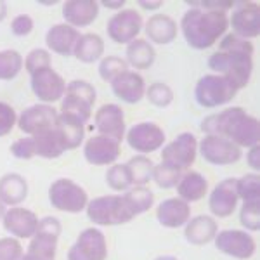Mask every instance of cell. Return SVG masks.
<instances>
[{"mask_svg":"<svg viewBox=\"0 0 260 260\" xmlns=\"http://www.w3.org/2000/svg\"><path fill=\"white\" fill-rule=\"evenodd\" d=\"M215 246L222 253L240 260L253 257L255 250H257V243H255L253 238L240 229H225L217 233Z\"/></svg>","mask_w":260,"mask_h":260,"instance_id":"cell-12","label":"cell"},{"mask_svg":"<svg viewBox=\"0 0 260 260\" xmlns=\"http://www.w3.org/2000/svg\"><path fill=\"white\" fill-rule=\"evenodd\" d=\"M236 191H238V198L243 200V203L260 201L258 174H245L243 177L236 179Z\"/></svg>","mask_w":260,"mask_h":260,"instance_id":"cell-37","label":"cell"},{"mask_svg":"<svg viewBox=\"0 0 260 260\" xmlns=\"http://www.w3.org/2000/svg\"><path fill=\"white\" fill-rule=\"evenodd\" d=\"M108 243L99 229H83L68 251V260H106Z\"/></svg>","mask_w":260,"mask_h":260,"instance_id":"cell-8","label":"cell"},{"mask_svg":"<svg viewBox=\"0 0 260 260\" xmlns=\"http://www.w3.org/2000/svg\"><path fill=\"white\" fill-rule=\"evenodd\" d=\"M16 123H18V115H16L14 108L0 101V137L9 136Z\"/></svg>","mask_w":260,"mask_h":260,"instance_id":"cell-47","label":"cell"},{"mask_svg":"<svg viewBox=\"0 0 260 260\" xmlns=\"http://www.w3.org/2000/svg\"><path fill=\"white\" fill-rule=\"evenodd\" d=\"M196 153H198V141H196V137L189 132H184L163 148L161 160L184 172L194 163Z\"/></svg>","mask_w":260,"mask_h":260,"instance_id":"cell-13","label":"cell"},{"mask_svg":"<svg viewBox=\"0 0 260 260\" xmlns=\"http://www.w3.org/2000/svg\"><path fill=\"white\" fill-rule=\"evenodd\" d=\"M23 70V57L18 50H0V80H14Z\"/></svg>","mask_w":260,"mask_h":260,"instance_id":"cell-36","label":"cell"},{"mask_svg":"<svg viewBox=\"0 0 260 260\" xmlns=\"http://www.w3.org/2000/svg\"><path fill=\"white\" fill-rule=\"evenodd\" d=\"M33 18L28 14H18L11 23V30L16 37H26L33 31Z\"/></svg>","mask_w":260,"mask_h":260,"instance_id":"cell-49","label":"cell"},{"mask_svg":"<svg viewBox=\"0 0 260 260\" xmlns=\"http://www.w3.org/2000/svg\"><path fill=\"white\" fill-rule=\"evenodd\" d=\"M95 128L99 136L121 142L125 137V115L118 104H104L95 113Z\"/></svg>","mask_w":260,"mask_h":260,"instance_id":"cell-18","label":"cell"},{"mask_svg":"<svg viewBox=\"0 0 260 260\" xmlns=\"http://www.w3.org/2000/svg\"><path fill=\"white\" fill-rule=\"evenodd\" d=\"M4 229L16 240H28L37 233V225H39V217L31 210L23 207H11L6 210L2 217Z\"/></svg>","mask_w":260,"mask_h":260,"instance_id":"cell-16","label":"cell"},{"mask_svg":"<svg viewBox=\"0 0 260 260\" xmlns=\"http://www.w3.org/2000/svg\"><path fill=\"white\" fill-rule=\"evenodd\" d=\"M142 16L136 9H121L108 21V37L115 44H130L142 30Z\"/></svg>","mask_w":260,"mask_h":260,"instance_id":"cell-11","label":"cell"},{"mask_svg":"<svg viewBox=\"0 0 260 260\" xmlns=\"http://www.w3.org/2000/svg\"><path fill=\"white\" fill-rule=\"evenodd\" d=\"M219 233L217 220L210 215H198L194 219H189L184 229V238L194 246H203L207 243L215 240Z\"/></svg>","mask_w":260,"mask_h":260,"instance_id":"cell-26","label":"cell"},{"mask_svg":"<svg viewBox=\"0 0 260 260\" xmlns=\"http://www.w3.org/2000/svg\"><path fill=\"white\" fill-rule=\"evenodd\" d=\"M121 198L134 217L148 212L154 203V194L148 186H134Z\"/></svg>","mask_w":260,"mask_h":260,"instance_id":"cell-33","label":"cell"},{"mask_svg":"<svg viewBox=\"0 0 260 260\" xmlns=\"http://www.w3.org/2000/svg\"><path fill=\"white\" fill-rule=\"evenodd\" d=\"M220 52H234V54H246V56H253V44L250 40L240 39V37L233 35V33H228L224 35V39L220 40L219 45Z\"/></svg>","mask_w":260,"mask_h":260,"instance_id":"cell-42","label":"cell"},{"mask_svg":"<svg viewBox=\"0 0 260 260\" xmlns=\"http://www.w3.org/2000/svg\"><path fill=\"white\" fill-rule=\"evenodd\" d=\"M104 54V40L101 39L98 33H83L80 39L77 40L73 56L82 62H95L101 59Z\"/></svg>","mask_w":260,"mask_h":260,"instance_id":"cell-30","label":"cell"},{"mask_svg":"<svg viewBox=\"0 0 260 260\" xmlns=\"http://www.w3.org/2000/svg\"><path fill=\"white\" fill-rule=\"evenodd\" d=\"M21 260H35V258L30 257V255H26V253H23V257H21Z\"/></svg>","mask_w":260,"mask_h":260,"instance_id":"cell-58","label":"cell"},{"mask_svg":"<svg viewBox=\"0 0 260 260\" xmlns=\"http://www.w3.org/2000/svg\"><path fill=\"white\" fill-rule=\"evenodd\" d=\"M33 144H35V156L40 158H47V160H52V158H57L64 153V144L59 139L57 132L52 128L45 130V132L35 134L31 136Z\"/></svg>","mask_w":260,"mask_h":260,"instance_id":"cell-31","label":"cell"},{"mask_svg":"<svg viewBox=\"0 0 260 260\" xmlns=\"http://www.w3.org/2000/svg\"><path fill=\"white\" fill-rule=\"evenodd\" d=\"M139 6L142 7V9L158 11V9H160V7L163 6V2H160V0H158V2H144V0H141V2H139Z\"/></svg>","mask_w":260,"mask_h":260,"instance_id":"cell-53","label":"cell"},{"mask_svg":"<svg viewBox=\"0 0 260 260\" xmlns=\"http://www.w3.org/2000/svg\"><path fill=\"white\" fill-rule=\"evenodd\" d=\"M156 219L163 228H169V229L182 228L191 219V207L187 201L180 198H169L158 205Z\"/></svg>","mask_w":260,"mask_h":260,"instance_id":"cell-22","label":"cell"},{"mask_svg":"<svg viewBox=\"0 0 260 260\" xmlns=\"http://www.w3.org/2000/svg\"><path fill=\"white\" fill-rule=\"evenodd\" d=\"M57 115L59 113L50 104H35V106L26 108L21 113L18 118V127L21 128V132L28 134V136H35V134L52 128L57 120Z\"/></svg>","mask_w":260,"mask_h":260,"instance_id":"cell-15","label":"cell"},{"mask_svg":"<svg viewBox=\"0 0 260 260\" xmlns=\"http://www.w3.org/2000/svg\"><path fill=\"white\" fill-rule=\"evenodd\" d=\"M144 95L148 98L149 103L156 108H167V106H170L172 101H174V90H172L170 85H167V83H163V82L151 83Z\"/></svg>","mask_w":260,"mask_h":260,"instance_id":"cell-40","label":"cell"},{"mask_svg":"<svg viewBox=\"0 0 260 260\" xmlns=\"http://www.w3.org/2000/svg\"><path fill=\"white\" fill-rule=\"evenodd\" d=\"M121 153L120 142L115 139H110L106 136H94L87 139L85 146H83V156L90 165L103 167L111 165L118 160Z\"/></svg>","mask_w":260,"mask_h":260,"instance_id":"cell-17","label":"cell"},{"mask_svg":"<svg viewBox=\"0 0 260 260\" xmlns=\"http://www.w3.org/2000/svg\"><path fill=\"white\" fill-rule=\"evenodd\" d=\"M61 113H68V115H73L77 116L78 120H82L83 123L90 120V115H92V106L85 101L75 98L71 94H64L62 98V103H61Z\"/></svg>","mask_w":260,"mask_h":260,"instance_id":"cell-39","label":"cell"},{"mask_svg":"<svg viewBox=\"0 0 260 260\" xmlns=\"http://www.w3.org/2000/svg\"><path fill=\"white\" fill-rule=\"evenodd\" d=\"M233 35L250 40L260 33V7L255 2H240L229 19Z\"/></svg>","mask_w":260,"mask_h":260,"instance_id":"cell-14","label":"cell"},{"mask_svg":"<svg viewBox=\"0 0 260 260\" xmlns=\"http://www.w3.org/2000/svg\"><path fill=\"white\" fill-rule=\"evenodd\" d=\"M80 39V33L77 28L70 24H54L45 35V44L50 52H56L59 56H73L77 40Z\"/></svg>","mask_w":260,"mask_h":260,"instance_id":"cell-23","label":"cell"},{"mask_svg":"<svg viewBox=\"0 0 260 260\" xmlns=\"http://www.w3.org/2000/svg\"><path fill=\"white\" fill-rule=\"evenodd\" d=\"M236 89H234L225 78L219 75H203L194 87L196 103L203 108H219L224 104H229L236 98Z\"/></svg>","mask_w":260,"mask_h":260,"instance_id":"cell-5","label":"cell"},{"mask_svg":"<svg viewBox=\"0 0 260 260\" xmlns=\"http://www.w3.org/2000/svg\"><path fill=\"white\" fill-rule=\"evenodd\" d=\"M200 153L203 160L212 165H234L241 160L243 151L234 142L225 137L219 136H207L200 142Z\"/></svg>","mask_w":260,"mask_h":260,"instance_id":"cell-7","label":"cell"},{"mask_svg":"<svg viewBox=\"0 0 260 260\" xmlns=\"http://www.w3.org/2000/svg\"><path fill=\"white\" fill-rule=\"evenodd\" d=\"M125 70H128L127 61L121 59L118 56H106L99 62V77L110 83L113 78H116L120 73H123Z\"/></svg>","mask_w":260,"mask_h":260,"instance_id":"cell-41","label":"cell"},{"mask_svg":"<svg viewBox=\"0 0 260 260\" xmlns=\"http://www.w3.org/2000/svg\"><path fill=\"white\" fill-rule=\"evenodd\" d=\"M66 94H71L75 95V98L85 101V103H89L90 106H94L95 103V89L94 85L85 80H73L70 82L68 85H66Z\"/></svg>","mask_w":260,"mask_h":260,"instance_id":"cell-44","label":"cell"},{"mask_svg":"<svg viewBox=\"0 0 260 260\" xmlns=\"http://www.w3.org/2000/svg\"><path fill=\"white\" fill-rule=\"evenodd\" d=\"M101 6H104V7H108V9H116V11H120L121 7L125 6V0H120V2H101Z\"/></svg>","mask_w":260,"mask_h":260,"instance_id":"cell-54","label":"cell"},{"mask_svg":"<svg viewBox=\"0 0 260 260\" xmlns=\"http://www.w3.org/2000/svg\"><path fill=\"white\" fill-rule=\"evenodd\" d=\"M182 174L184 172L177 169V167L163 161L153 169V177H151V180H154V184L158 187H161V189H172V187H177Z\"/></svg>","mask_w":260,"mask_h":260,"instance_id":"cell-35","label":"cell"},{"mask_svg":"<svg viewBox=\"0 0 260 260\" xmlns=\"http://www.w3.org/2000/svg\"><path fill=\"white\" fill-rule=\"evenodd\" d=\"M187 6L189 7H196V9H201V11H208V12H224L225 11H231L234 7V2H210V0H207V2H187Z\"/></svg>","mask_w":260,"mask_h":260,"instance_id":"cell-50","label":"cell"},{"mask_svg":"<svg viewBox=\"0 0 260 260\" xmlns=\"http://www.w3.org/2000/svg\"><path fill=\"white\" fill-rule=\"evenodd\" d=\"M146 39L151 44H158V45H167L172 44L177 39V23L174 18L167 14H153L146 23Z\"/></svg>","mask_w":260,"mask_h":260,"instance_id":"cell-25","label":"cell"},{"mask_svg":"<svg viewBox=\"0 0 260 260\" xmlns=\"http://www.w3.org/2000/svg\"><path fill=\"white\" fill-rule=\"evenodd\" d=\"M111 90L123 103L137 104L146 94V83L137 71L125 70L123 73L111 80Z\"/></svg>","mask_w":260,"mask_h":260,"instance_id":"cell-19","label":"cell"},{"mask_svg":"<svg viewBox=\"0 0 260 260\" xmlns=\"http://www.w3.org/2000/svg\"><path fill=\"white\" fill-rule=\"evenodd\" d=\"M240 222L246 231L260 229V201H251V203H243L240 210Z\"/></svg>","mask_w":260,"mask_h":260,"instance_id":"cell-43","label":"cell"},{"mask_svg":"<svg viewBox=\"0 0 260 260\" xmlns=\"http://www.w3.org/2000/svg\"><path fill=\"white\" fill-rule=\"evenodd\" d=\"M99 16V2L95 0H70L62 6V18L73 28H83L94 23Z\"/></svg>","mask_w":260,"mask_h":260,"instance_id":"cell-21","label":"cell"},{"mask_svg":"<svg viewBox=\"0 0 260 260\" xmlns=\"http://www.w3.org/2000/svg\"><path fill=\"white\" fill-rule=\"evenodd\" d=\"M7 2H4V0H0V21H4L6 19V16H7Z\"/></svg>","mask_w":260,"mask_h":260,"instance_id":"cell-55","label":"cell"},{"mask_svg":"<svg viewBox=\"0 0 260 260\" xmlns=\"http://www.w3.org/2000/svg\"><path fill=\"white\" fill-rule=\"evenodd\" d=\"M229 28V18L224 12H208L189 7L180 19V31L189 47L196 50L210 49Z\"/></svg>","mask_w":260,"mask_h":260,"instance_id":"cell-2","label":"cell"},{"mask_svg":"<svg viewBox=\"0 0 260 260\" xmlns=\"http://www.w3.org/2000/svg\"><path fill=\"white\" fill-rule=\"evenodd\" d=\"M200 128L207 136L225 137L238 148H251L258 144L260 123L255 116L248 115L243 108L234 106L215 115H208L201 121Z\"/></svg>","mask_w":260,"mask_h":260,"instance_id":"cell-1","label":"cell"},{"mask_svg":"<svg viewBox=\"0 0 260 260\" xmlns=\"http://www.w3.org/2000/svg\"><path fill=\"white\" fill-rule=\"evenodd\" d=\"M208 68L213 75L225 78L236 90H241L248 85L253 71V59L246 54L234 52H215L208 57Z\"/></svg>","mask_w":260,"mask_h":260,"instance_id":"cell-3","label":"cell"},{"mask_svg":"<svg viewBox=\"0 0 260 260\" xmlns=\"http://www.w3.org/2000/svg\"><path fill=\"white\" fill-rule=\"evenodd\" d=\"M50 54L45 49H33L30 54L24 59V68L30 75H33L35 71L50 68Z\"/></svg>","mask_w":260,"mask_h":260,"instance_id":"cell-45","label":"cell"},{"mask_svg":"<svg viewBox=\"0 0 260 260\" xmlns=\"http://www.w3.org/2000/svg\"><path fill=\"white\" fill-rule=\"evenodd\" d=\"M49 200L54 208L68 213H78L87 208L89 196L82 186L70 179H59L50 186Z\"/></svg>","mask_w":260,"mask_h":260,"instance_id":"cell-6","label":"cell"},{"mask_svg":"<svg viewBox=\"0 0 260 260\" xmlns=\"http://www.w3.org/2000/svg\"><path fill=\"white\" fill-rule=\"evenodd\" d=\"M54 130H56L59 139L62 141L66 151L78 148L83 142V137H85V123L82 120H78L77 116L68 115V113L57 115Z\"/></svg>","mask_w":260,"mask_h":260,"instance_id":"cell-24","label":"cell"},{"mask_svg":"<svg viewBox=\"0 0 260 260\" xmlns=\"http://www.w3.org/2000/svg\"><path fill=\"white\" fill-rule=\"evenodd\" d=\"M23 246L16 238H0V260H21Z\"/></svg>","mask_w":260,"mask_h":260,"instance_id":"cell-46","label":"cell"},{"mask_svg":"<svg viewBox=\"0 0 260 260\" xmlns=\"http://www.w3.org/2000/svg\"><path fill=\"white\" fill-rule=\"evenodd\" d=\"M208 191V180L194 170H187L182 174L179 184H177V192L179 198L192 203V201H200L207 194Z\"/></svg>","mask_w":260,"mask_h":260,"instance_id":"cell-28","label":"cell"},{"mask_svg":"<svg viewBox=\"0 0 260 260\" xmlns=\"http://www.w3.org/2000/svg\"><path fill=\"white\" fill-rule=\"evenodd\" d=\"M87 217L98 225H121L134 219L120 194H106L87 203Z\"/></svg>","mask_w":260,"mask_h":260,"instance_id":"cell-4","label":"cell"},{"mask_svg":"<svg viewBox=\"0 0 260 260\" xmlns=\"http://www.w3.org/2000/svg\"><path fill=\"white\" fill-rule=\"evenodd\" d=\"M31 90L44 104H52L56 101H61L66 94L64 78L52 68H44L30 75Z\"/></svg>","mask_w":260,"mask_h":260,"instance_id":"cell-10","label":"cell"},{"mask_svg":"<svg viewBox=\"0 0 260 260\" xmlns=\"http://www.w3.org/2000/svg\"><path fill=\"white\" fill-rule=\"evenodd\" d=\"M61 222L56 219V217H44V219L39 220V225H37V231L39 233H45V234H52V236L59 238L61 234Z\"/></svg>","mask_w":260,"mask_h":260,"instance_id":"cell-51","label":"cell"},{"mask_svg":"<svg viewBox=\"0 0 260 260\" xmlns=\"http://www.w3.org/2000/svg\"><path fill=\"white\" fill-rule=\"evenodd\" d=\"M238 191H236V179H225L215 186L208 200V208L215 217L225 219L238 207Z\"/></svg>","mask_w":260,"mask_h":260,"instance_id":"cell-20","label":"cell"},{"mask_svg":"<svg viewBox=\"0 0 260 260\" xmlns=\"http://www.w3.org/2000/svg\"><path fill=\"white\" fill-rule=\"evenodd\" d=\"M4 213H6V205H4L2 201H0V220H2Z\"/></svg>","mask_w":260,"mask_h":260,"instance_id":"cell-57","label":"cell"},{"mask_svg":"<svg viewBox=\"0 0 260 260\" xmlns=\"http://www.w3.org/2000/svg\"><path fill=\"white\" fill-rule=\"evenodd\" d=\"M246 160H248V165L255 172L260 170V146L258 144L251 146L250 151H248V156H246Z\"/></svg>","mask_w":260,"mask_h":260,"instance_id":"cell-52","label":"cell"},{"mask_svg":"<svg viewBox=\"0 0 260 260\" xmlns=\"http://www.w3.org/2000/svg\"><path fill=\"white\" fill-rule=\"evenodd\" d=\"M154 260H179V258L170 257V255H163V257H158V258H154Z\"/></svg>","mask_w":260,"mask_h":260,"instance_id":"cell-56","label":"cell"},{"mask_svg":"<svg viewBox=\"0 0 260 260\" xmlns=\"http://www.w3.org/2000/svg\"><path fill=\"white\" fill-rule=\"evenodd\" d=\"M30 245H28L26 255H30L35 260H54L56 258L57 250V238L52 234H45L37 231L30 238Z\"/></svg>","mask_w":260,"mask_h":260,"instance_id":"cell-32","label":"cell"},{"mask_svg":"<svg viewBox=\"0 0 260 260\" xmlns=\"http://www.w3.org/2000/svg\"><path fill=\"white\" fill-rule=\"evenodd\" d=\"M125 139L134 151L141 154H148L160 149L165 144L167 137L161 127H158L156 123L142 121V123H136L128 128V132L125 134Z\"/></svg>","mask_w":260,"mask_h":260,"instance_id":"cell-9","label":"cell"},{"mask_svg":"<svg viewBox=\"0 0 260 260\" xmlns=\"http://www.w3.org/2000/svg\"><path fill=\"white\" fill-rule=\"evenodd\" d=\"M12 156L19 158V160H31L35 156V144H33L31 137H21V139L14 141L11 146Z\"/></svg>","mask_w":260,"mask_h":260,"instance_id":"cell-48","label":"cell"},{"mask_svg":"<svg viewBox=\"0 0 260 260\" xmlns=\"http://www.w3.org/2000/svg\"><path fill=\"white\" fill-rule=\"evenodd\" d=\"M28 196V182L19 174H6L0 179V201L18 207Z\"/></svg>","mask_w":260,"mask_h":260,"instance_id":"cell-27","label":"cell"},{"mask_svg":"<svg viewBox=\"0 0 260 260\" xmlns=\"http://www.w3.org/2000/svg\"><path fill=\"white\" fill-rule=\"evenodd\" d=\"M106 182L113 191L130 189V186H132V175H130L127 163L125 165H120V163L111 165L110 170L106 172Z\"/></svg>","mask_w":260,"mask_h":260,"instance_id":"cell-38","label":"cell"},{"mask_svg":"<svg viewBox=\"0 0 260 260\" xmlns=\"http://www.w3.org/2000/svg\"><path fill=\"white\" fill-rule=\"evenodd\" d=\"M127 64L134 66V70H149L156 59V50L148 40L136 39L127 44Z\"/></svg>","mask_w":260,"mask_h":260,"instance_id":"cell-29","label":"cell"},{"mask_svg":"<svg viewBox=\"0 0 260 260\" xmlns=\"http://www.w3.org/2000/svg\"><path fill=\"white\" fill-rule=\"evenodd\" d=\"M130 175H132V184L134 186H148L151 177H153V161L149 160L144 154H139V156L130 158L127 163Z\"/></svg>","mask_w":260,"mask_h":260,"instance_id":"cell-34","label":"cell"}]
</instances>
